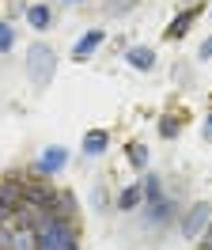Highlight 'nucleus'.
Here are the masks:
<instances>
[{
	"label": "nucleus",
	"instance_id": "3",
	"mask_svg": "<svg viewBox=\"0 0 212 250\" xmlns=\"http://www.w3.org/2000/svg\"><path fill=\"white\" fill-rule=\"evenodd\" d=\"M178 216V205L170 197H159V201H144V228H167L170 220Z\"/></svg>",
	"mask_w": 212,
	"mask_h": 250
},
{
	"label": "nucleus",
	"instance_id": "15",
	"mask_svg": "<svg viewBox=\"0 0 212 250\" xmlns=\"http://www.w3.org/2000/svg\"><path fill=\"white\" fill-rule=\"evenodd\" d=\"M159 197H167V193H163V182H159L155 174H148V178H144V201H159Z\"/></svg>",
	"mask_w": 212,
	"mask_h": 250
},
{
	"label": "nucleus",
	"instance_id": "16",
	"mask_svg": "<svg viewBox=\"0 0 212 250\" xmlns=\"http://www.w3.org/2000/svg\"><path fill=\"white\" fill-rule=\"evenodd\" d=\"M159 137L174 141V137H178V118H159Z\"/></svg>",
	"mask_w": 212,
	"mask_h": 250
},
{
	"label": "nucleus",
	"instance_id": "18",
	"mask_svg": "<svg viewBox=\"0 0 212 250\" xmlns=\"http://www.w3.org/2000/svg\"><path fill=\"white\" fill-rule=\"evenodd\" d=\"M205 137H209V141H212V114H209V118H205Z\"/></svg>",
	"mask_w": 212,
	"mask_h": 250
},
{
	"label": "nucleus",
	"instance_id": "6",
	"mask_svg": "<svg viewBox=\"0 0 212 250\" xmlns=\"http://www.w3.org/2000/svg\"><path fill=\"white\" fill-rule=\"evenodd\" d=\"M106 152H110V133H106V129H91L87 137H84V156L99 159V156H106Z\"/></svg>",
	"mask_w": 212,
	"mask_h": 250
},
{
	"label": "nucleus",
	"instance_id": "4",
	"mask_svg": "<svg viewBox=\"0 0 212 250\" xmlns=\"http://www.w3.org/2000/svg\"><path fill=\"white\" fill-rule=\"evenodd\" d=\"M209 224H212V205H193L186 212V220H182V235L186 239H201V231H209Z\"/></svg>",
	"mask_w": 212,
	"mask_h": 250
},
{
	"label": "nucleus",
	"instance_id": "7",
	"mask_svg": "<svg viewBox=\"0 0 212 250\" xmlns=\"http://www.w3.org/2000/svg\"><path fill=\"white\" fill-rule=\"evenodd\" d=\"M103 42H106V31H99V27H95V31H87V34H84V38L72 46V57H76V61H87L91 53L103 46Z\"/></svg>",
	"mask_w": 212,
	"mask_h": 250
},
{
	"label": "nucleus",
	"instance_id": "10",
	"mask_svg": "<svg viewBox=\"0 0 212 250\" xmlns=\"http://www.w3.org/2000/svg\"><path fill=\"white\" fill-rule=\"evenodd\" d=\"M27 23L34 31H49L53 27V12H49V4H30L27 8Z\"/></svg>",
	"mask_w": 212,
	"mask_h": 250
},
{
	"label": "nucleus",
	"instance_id": "5",
	"mask_svg": "<svg viewBox=\"0 0 212 250\" xmlns=\"http://www.w3.org/2000/svg\"><path fill=\"white\" fill-rule=\"evenodd\" d=\"M64 163H68V152L61 144H53V148H45L42 156H38V174H57Z\"/></svg>",
	"mask_w": 212,
	"mask_h": 250
},
{
	"label": "nucleus",
	"instance_id": "11",
	"mask_svg": "<svg viewBox=\"0 0 212 250\" xmlns=\"http://www.w3.org/2000/svg\"><path fill=\"white\" fill-rule=\"evenodd\" d=\"M136 205H144V186H125L118 197V208L121 212H133Z\"/></svg>",
	"mask_w": 212,
	"mask_h": 250
},
{
	"label": "nucleus",
	"instance_id": "14",
	"mask_svg": "<svg viewBox=\"0 0 212 250\" xmlns=\"http://www.w3.org/2000/svg\"><path fill=\"white\" fill-rule=\"evenodd\" d=\"M129 163H133L136 171H144V167H148V148H144V144H129Z\"/></svg>",
	"mask_w": 212,
	"mask_h": 250
},
{
	"label": "nucleus",
	"instance_id": "8",
	"mask_svg": "<svg viewBox=\"0 0 212 250\" xmlns=\"http://www.w3.org/2000/svg\"><path fill=\"white\" fill-rule=\"evenodd\" d=\"M193 19H197V8H182L178 16L170 19V27H167V38H170V42H178V38H186V31L193 27Z\"/></svg>",
	"mask_w": 212,
	"mask_h": 250
},
{
	"label": "nucleus",
	"instance_id": "17",
	"mask_svg": "<svg viewBox=\"0 0 212 250\" xmlns=\"http://www.w3.org/2000/svg\"><path fill=\"white\" fill-rule=\"evenodd\" d=\"M197 57H201V61H212V38H205V42H201V49H197Z\"/></svg>",
	"mask_w": 212,
	"mask_h": 250
},
{
	"label": "nucleus",
	"instance_id": "12",
	"mask_svg": "<svg viewBox=\"0 0 212 250\" xmlns=\"http://www.w3.org/2000/svg\"><path fill=\"white\" fill-rule=\"evenodd\" d=\"M72 208H76V197L68 193V189H57V201H53V216H61V220H72Z\"/></svg>",
	"mask_w": 212,
	"mask_h": 250
},
{
	"label": "nucleus",
	"instance_id": "1",
	"mask_svg": "<svg viewBox=\"0 0 212 250\" xmlns=\"http://www.w3.org/2000/svg\"><path fill=\"white\" fill-rule=\"evenodd\" d=\"M34 250H80V235H76L72 220H61L45 208L38 216V231H34Z\"/></svg>",
	"mask_w": 212,
	"mask_h": 250
},
{
	"label": "nucleus",
	"instance_id": "2",
	"mask_svg": "<svg viewBox=\"0 0 212 250\" xmlns=\"http://www.w3.org/2000/svg\"><path fill=\"white\" fill-rule=\"evenodd\" d=\"M53 68H57L53 49L45 46V42H34V46L27 49V72H30V80H34L38 87H45V83L53 80Z\"/></svg>",
	"mask_w": 212,
	"mask_h": 250
},
{
	"label": "nucleus",
	"instance_id": "9",
	"mask_svg": "<svg viewBox=\"0 0 212 250\" xmlns=\"http://www.w3.org/2000/svg\"><path fill=\"white\" fill-rule=\"evenodd\" d=\"M125 61L133 64V68H140V72H148V68H155V49L151 46H133V49H125Z\"/></svg>",
	"mask_w": 212,
	"mask_h": 250
},
{
	"label": "nucleus",
	"instance_id": "13",
	"mask_svg": "<svg viewBox=\"0 0 212 250\" xmlns=\"http://www.w3.org/2000/svg\"><path fill=\"white\" fill-rule=\"evenodd\" d=\"M15 49V27L8 19H0V53H12Z\"/></svg>",
	"mask_w": 212,
	"mask_h": 250
}]
</instances>
